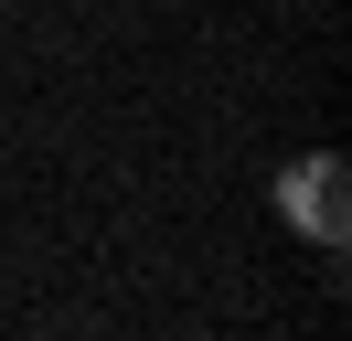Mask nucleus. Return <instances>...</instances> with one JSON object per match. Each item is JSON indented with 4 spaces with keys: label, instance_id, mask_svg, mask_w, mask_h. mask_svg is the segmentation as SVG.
<instances>
[{
    "label": "nucleus",
    "instance_id": "1",
    "mask_svg": "<svg viewBox=\"0 0 352 341\" xmlns=\"http://www.w3.org/2000/svg\"><path fill=\"white\" fill-rule=\"evenodd\" d=\"M278 203L299 213L320 245H342V234H352V213H342V160H331V149H309V160L288 170V182H278Z\"/></svg>",
    "mask_w": 352,
    "mask_h": 341
}]
</instances>
